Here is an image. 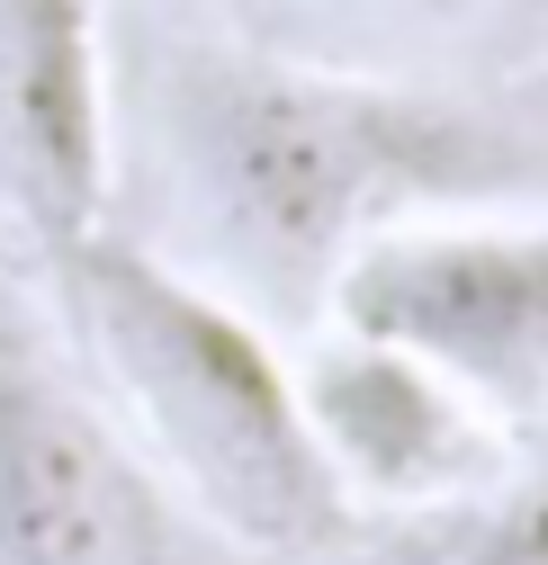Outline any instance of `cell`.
<instances>
[{
  "label": "cell",
  "instance_id": "7",
  "mask_svg": "<svg viewBox=\"0 0 548 565\" xmlns=\"http://www.w3.org/2000/svg\"><path fill=\"white\" fill-rule=\"evenodd\" d=\"M360 565H548V458L521 476L504 467L467 503L423 512V530L378 539Z\"/></svg>",
  "mask_w": 548,
  "mask_h": 565
},
{
  "label": "cell",
  "instance_id": "4",
  "mask_svg": "<svg viewBox=\"0 0 548 565\" xmlns=\"http://www.w3.org/2000/svg\"><path fill=\"white\" fill-rule=\"evenodd\" d=\"M324 315L432 360L486 413L548 404V216H423L333 269Z\"/></svg>",
  "mask_w": 548,
  "mask_h": 565
},
{
  "label": "cell",
  "instance_id": "6",
  "mask_svg": "<svg viewBox=\"0 0 548 565\" xmlns=\"http://www.w3.org/2000/svg\"><path fill=\"white\" fill-rule=\"evenodd\" d=\"M108 28L99 0H0V234L54 260L108 225Z\"/></svg>",
  "mask_w": 548,
  "mask_h": 565
},
{
  "label": "cell",
  "instance_id": "8",
  "mask_svg": "<svg viewBox=\"0 0 548 565\" xmlns=\"http://www.w3.org/2000/svg\"><path fill=\"white\" fill-rule=\"evenodd\" d=\"M387 10H414V19H459V10H476V0H387Z\"/></svg>",
  "mask_w": 548,
  "mask_h": 565
},
{
  "label": "cell",
  "instance_id": "2",
  "mask_svg": "<svg viewBox=\"0 0 548 565\" xmlns=\"http://www.w3.org/2000/svg\"><path fill=\"white\" fill-rule=\"evenodd\" d=\"M45 288L73 360L117 386L126 440L252 565H306L360 530L306 440L297 369L225 288L117 225L63 243L45 260Z\"/></svg>",
  "mask_w": 548,
  "mask_h": 565
},
{
  "label": "cell",
  "instance_id": "5",
  "mask_svg": "<svg viewBox=\"0 0 548 565\" xmlns=\"http://www.w3.org/2000/svg\"><path fill=\"white\" fill-rule=\"evenodd\" d=\"M306 440L333 467L341 503L378 512H441L504 476V431L467 386H450L432 360L396 350L378 332H341L297 369Z\"/></svg>",
  "mask_w": 548,
  "mask_h": 565
},
{
  "label": "cell",
  "instance_id": "3",
  "mask_svg": "<svg viewBox=\"0 0 548 565\" xmlns=\"http://www.w3.org/2000/svg\"><path fill=\"white\" fill-rule=\"evenodd\" d=\"M0 565H252L126 440L0 252Z\"/></svg>",
  "mask_w": 548,
  "mask_h": 565
},
{
  "label": "cell",
  "instance_id": "1",
  "mask_svg": "<svg viewBox=\"0 0 548 565\" xmlns=\"http://www.w3.org/2000/svg\"><path fill=\"white\" fill-rule=\"evenodd\" d=\"M171 180L270 306H324L360 243L530 198L548 180V135L414 82L333 73L306 54L234 36H180L145 73Z\"/></svg>",
  "mask_w": 548,
  "mask_h": 565
}]
</instances>
